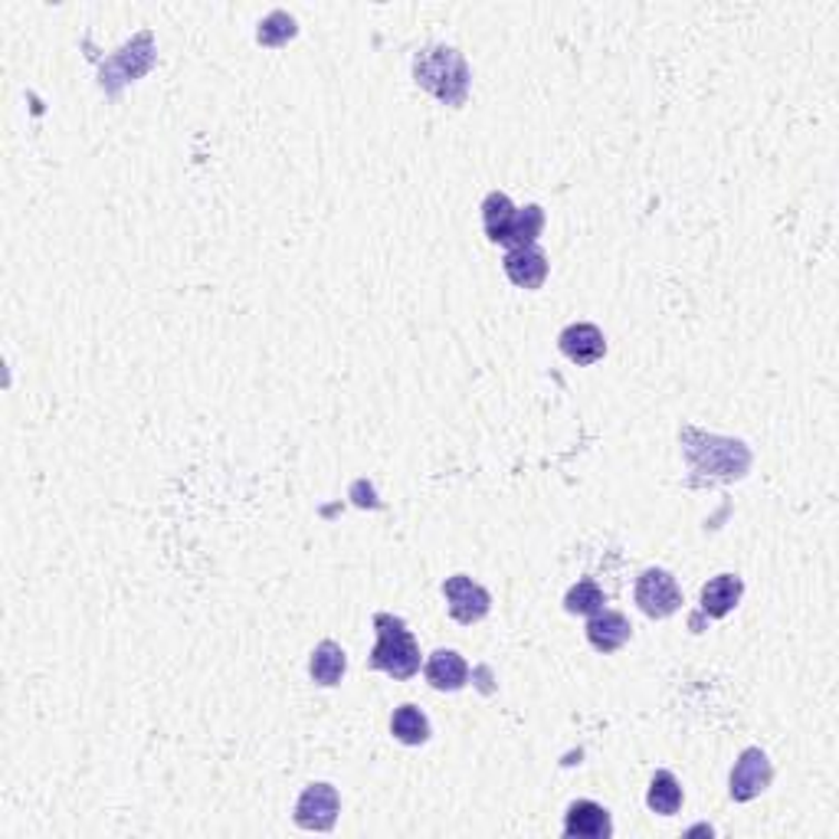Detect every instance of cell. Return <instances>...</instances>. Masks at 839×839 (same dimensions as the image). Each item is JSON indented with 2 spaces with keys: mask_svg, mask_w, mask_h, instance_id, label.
I'll use <instances>...</instances> for the list:
<instances>
[{
  "mask_svg": "<svg viewBox=\"0 0 839 839\" xmlns=\"http://www.w3.org/2000/svg\"><path fill=\"white\" fill-rule=\"evenodd\" d=\"M682 446H685V459L688 469L708 479H742L752 469V449L742 439H725V436H712L702 433L695 426L682 429Z\"/></svg>",
  "mask_w": 839,
  "mask_h": 839,
  "instance_id": "1",
  "label": "cell"
},
{
  "mask_svg": "<svg viewBox=\"0 0 839 839\" xmlns=\"http://www.w3.org/2000/svg\"><path fill=\"white\" fill-rule=\"evenodd\" d=\"M338 790L332 784H309L296 804V824L302 830H315V833H329L338 820Z\"/></svg>",
  "mask_w": 839,
  "mask_h": 839,
  "instance_id": "5",
  "label": "cell"
},
{
  "mask_svg": "<svg viewBox=\"0 0 839 839\" xmlns=\"http://www.w3.org/2000/svg\"><path fill=\"white\" fill-rule=\"evenodd\" d=\"M742 593H745V584L738 574H718L715 581H708L702 588V613L708 617H728L738 603H742Z\"/></svg>",
  "mask_w": 839,
  "mask_h": 839,
  "instance_id": "13",
  "label": "cell"
},
{
  "mask_svg": "<svg viewBox=\"0 0 839 839\" xmlns=\"http://www.w3.org/2000/svg\"><path fill=\"white\" fill-rule=\"evenodd\" d=\"M377 626V646L371 653V666L387 672L391 679H411L419 672V646L414 633L407 630V623L401 617L391 613H377L374 617Z\"/></svg>",
  "mask_w": 839,
  "mask_h": 839,
  "instance_id": "3",
  "label": "cell"
},
{
  "mask_svg": "<svg viewBox=\"0 0 839 839\" xmlns=\"http://www.w3.org/2000/svg\"><path fill=\"white\" fill-rule=\"evenodd\" d=\"M443 593H446V603H449V613H453V620L456 623H463V626H473V623H479L486 613H489V607H493V597H489V590L479 588L473 578H466V574H456V578H446V584H443Z\"/></svg>",
  "mask_w": 839,
  "mask_h": 839,
  "instance_id": "6",
  "label": "cell"
},
{
  "mask_svg": "<svg viewBox=\"0 0 839 839\" xmlns=\"http://www.w3.org/2000/svg\"><path fill=\"white\" fill-rule=\"evenodd\" d=\"M770 780H774V767H770L767 755L760 748H748V752H742L735 770H732V797L738 804H748L770 787Z\"/></svg>",
  "mask_w": 839,
  "mask_h": 839,
  "instance_id": "7",
  "label": "cell"
},
{
  "mask_svg": "<svg viewBox=\"0 0 839 839\" xmlns=\"http://www.w3.org/2000/svg\"><path fill=\"white\" fill-rule=\"evenodd\" d=\"M541 227H545V210H541L538 204H531V207L518 210V214H515V220H511V230H508V237H505L503 247H508V250H518V247H535V240H538Z\"/></svg>",
  "mask_w": 839,
  "mask_h": 839,
  "instance_id": "18",
  "label": "cell"
},
{
  "mask_svg": "<svg viewBox=\"0 0 839 839\" xmlns=\"http://www.w3.org/2000/svg\"><path fill=\"white\" fill-rule=\"evenodd\" d=\"M564 358H571L574 364L588 367V364H597L603 354H607V338L597 325L590 322H578V325H568L561 338H558Z\"/></svg>",
  "mask_w": 839,
  "mask_h": 839,
  "instance_id": "8",
  "label": "cell"
},
{
  "mask_svg": "<svg viewBox=\"0 0 839 839\" xmlns=\"http://www.w3.org/2000/svg\"><path fill=\"white\" fill-rule=\"evenodd\" d=\"M515 214H518V207H515L505 194H499V190H493V194L483 200V224H486V234H489L493 244H505Z\"/></svg>",
  "mask_w": 839,
  "mask_h": 839,
  "instance_id": "14",
  "label": "cell"
},
{
  "mask_svg": "<svg viewBox=\"0 0 839 839\" xmlns=\"http://www.w3.org/2000/svg\"><path fill=\"white\" fill-rule=\"evenodd\" d=\"M633 636V626L617 610H597L588 623V640L597 653H617Z\"/></svg>",
  "mask_w": 839,
  "mask_h": 839,
  "instance_id": "11",
  "label": "cell"
},
{
  "mask_svg": "<svg viewBox=\"0 0 839 839\" xmlns=\"http://www.w3.org/2000/svg\"><path fill=\"white\" fill-rule=\"evenodd\" d=\"M636 603H640V610H643L646 617L666 620V617H672V613L682 607V590H679V584H675V578H672L670 571L650 568V571H643L640 581H636Z\"/></svg>",
  "mask_w": 839,
  "mask_h": 839,
  "instance_id": "4",
  "label": "cell"
},
{
  "mask_svg": "<svg viewBox=\"0 0 839 839\" xmlns=\"http://www.w3.org/2000/svg\"><path fill=\"white\" fill-rule=\"evenodd\" d=\"M391 732L401 745H426L429 738V722L417 705H401L391 718Z\"/></svg>",
  "mask_w": 839,
  "mask_h": 839,
  "instance_id": "16",
  "label": "cell"
},
{
  "mask_svg": "<svg viewBox=\"0 0 839 839\" xmlns=\"http://www.w3.org/2000/svg\"><path fill=\"white\" fill-rule=\"evenodd\" d=\"M296 20L286 13V10H272L262 23H259V33H256V40L262 43V46H282L286 40H292L296 37Z\"/></svg>",
  "mask_w": 839,
  "mask_h": 839,
  "instance_id": "20",
  "label": "cell"
},
{
  "mask_svg": "<svg viewBox=\"0 0 839 839\" xmlns=\"http://www.w3.org/2000/svg\"><path fill=\"white\" fill-rule=\"evenodd\" d=\"M423 672H426V682H429L433 688H439V692H456V688H463L466 679H469L466 660H463L459 653H453V650L433 653V656L426 660V670Z\"/></svg>",
  "mask_w": 839,
  "mask_h": 839,
  "instance_id": "12",
  "label": "cell"
},
{
  "mask_svg": "<svg viewBox=\"0 0 839 839\" xmlns=\"http://www.w3.org/2000/svg\"><path fill=\"white\" fill-rule=\"evenodd\" d=\"M646 804L660 817H672L682 807V787H679L672 770H656V777L650 784V794H646Z\"/></svg>",
  "mask_w": 839,
  "mask_h": 839,
  "instance_id": "17",
  "label": "cell"
},
{
  "mask_svg": "<svg viewBox=\"0 0 839 839\" xmlns=\"http://www.w3.org/2000/svg\"><path fill=\"white\" fill-rule=\"evenodd\" d=\"M564 833L571 839H607L613 833V824H610V814L593 804V800H578L568 807V817H564Z\"/></svg>",
  "mask_w": 839,
  "mask_h": 839,
  "instance_id": "10",
  "label": "cell"
},
{
  "mask_svg": "<svg viewBox=\"0 0 839 839\" xmlns=\"http://www.w3.org/2000/svg\"><path fill=\"white\" fill-rule=\"evenodd\" d=\"M505 276L518 286V289H541L548 279V256L538 247H518L508 250L503 259Z\"/></svg>",
  "mask_w": 839,
  "mask_h": 839,
  "instance_id": "9",
  "label": "cell"
},
{
  "mask_svg": "<svg viewBox=\"0 0 839 839\" xmlns=\"http://www.w3.org/2000/svg\"><path fill=\"white\" fill-rule=\"evenodd\" d=\"M417 83L446 105H463L469 95V66L453 46H429L414 60Z\"/></svg>",
  "mask_w": 839,
  "mask_h": 839,
  "instance_id": "2",
  "label": "cell"
},
{
  "mask_svg": "<svg viewBox=\"0 0 839 839\" xmlns=\"http://www.w3.org/2000/svg\"><path fill=\"white\" fill-rule=\"evenodd\" d=\"M348 670V660H344V650L332 643V640H325V643H319L315 646V653H312V663H309V672H312V679L319 682V685H338L341 682V675Z\"/></svg>",
  "mask_w": 839,
  "mask_h": 839,
  "instance_id": "15",
  "label": "cell"
},
{
  "mask_svg": "<svg viewBox=\"0 0 839 839\" xmlns=\"http://www.w3.org/2000/svg\"><path fill=\"white\" fill-rule=\"evenodd\" d=\"M603 603H607L603 590L597 588L590 578L578 581L574 588L568 590V597H564V607H568V613H578V617H593L597 610H603Z\"/></svg>",
  "mask_w": 839,
  "mask_h": 839,
  "instance_id": "19",
  "label": "cell"
}]
</instances>
